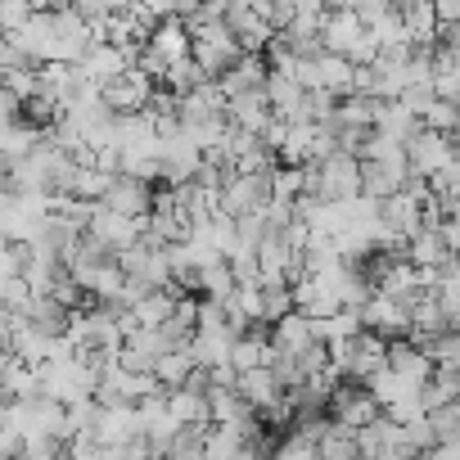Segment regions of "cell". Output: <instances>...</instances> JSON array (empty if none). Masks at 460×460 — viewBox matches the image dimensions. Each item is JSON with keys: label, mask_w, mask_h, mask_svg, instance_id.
Returning <instances> with one entry per match:
<instances>
[{"label": "cell", "mask_w": 460, "mask_h": 460, "mask_svg": "<svg viewBox=\"0 0 460 460\" xmlns=\"http://www.w3.org/2000/svg\"><path fill=\"white\" fill-rule=\"evenodd\" d=\"M361 194V158L357 154H330L307 167V199L316 203H348Z\"/></svg>", "instance_id": "obj_1"}, {"label": "cell", "mask_w": 460, "mask_h": 460, "mask_svg": "<svg viewBox=\"0 0 460 460\" xmlns=\"http://www.w3.org/2000/svg\"><path fill=\"white\" fill-rule=\"evenodd\" d=\"M271 199H276V190H271V172H235V176L226 181V190L217 194V217L244 221V217L267 212Z\"/></svg>", "instance_id": "obj_2"}, {"label": "cell", "mask_w": 460, "mask_h": 460, "mask_svg": "<svg viewBox=\"0 0 460 460\" xmlns=\"http://www.w3.org/2000/svg\"><path fill=\"white\" fill-rule=\"evenodd\" d=\"M86 235H91V240H100V244H104L113 258H122L127 249H136V244H140V235H145V221L122 217V212H113V208L95 203V212H91V221H86Z\"/></svg>", "instance_id": "obj_3"}, {"label": "cell", "mask_w": 460, "mask_h": 460, "mask_svg": "<svg viewBox=\"0 0 460 460\" xmlns=\"http://www.w3.org/2000/svg\"><path fill=\"white\" fill-rule=\"evenodd\" d=\"M154 91H158V82L131 64L122 77H113V82L100 86V100H104L109 113H145L149 100H154Z\"/></svg>", "instance_id": "obj_4"}, {"label": "cell", "mask_w": 460, "mask_h": 460, "mask_svg": "<svg viewBox=\"0 0 460 460\" xmlns=\"http://www.w3.org/2000/svg\"><path fill=\"white\" fill-rule=\"evenodd\" d=\"M325 411H330L334 424H343V429H352V433L366 429V424H375V420L384 415V406L375 402V393H370L366 384H348V379L334 388V397H330Z\"/></svg>", "instance_id": "obj_5"}, {"label": "cell", "mask_w": 460, "mask_h": 460, "mask_svg": "<svg viewBox=\"0 0 460 460\" xmlns=\"http://www.w3.org/2000/svg\"><path fill=\"white\" fill-rule=\"evenodd\" d=\"M357 312H361V325L375 330V334H384V339H406L411 334V307L402 298H388V294L370 289V298Z\"/></svg>", "instance_id": "obj_6"}, {"label": "cell", "mask_w": 460, "mask_h": 460, "mask_svg": "<svg viewBox=\"0 0 460 460\" xmlns=\"http://www.w3.org/2000/svg\"><path fill=\"white\" fill-rule=\"evenodd\" d=\"M402 253H406V262L411 267H420V271H429V267H447L451 262V244H447V235H442V221H424L415 235L402 244Z\"/></svg>", "instance_id": "obj_7"}, {"label": "cell", "mask_w": 460, "mask_h": 460, "mask_svg": "<svg viewBox=\"0 0 460 460\" xmlns=\"http://www.w3.org/2000/svg\"><path fill=\"white\" fill-rule=\"evenodd\" d=\"M388 370L402 384H411L415 393H424V384L433 375V361H429V352L415 339H388Z\"/></svg>", "instance_id": "obj_8"}, {"label": "cell", "mask_w": 460, "mask_h": 460, "mask_svg": "<svg viewBox=\"0 0 460 460\" xmlns=\"http://www.w3.org/2000/svg\"><path fill=\"white\" fill-rule=\"evenodd\" d=\"M199 163H203V145H194L185 131H176V136L163 140V185H185V181H194Z\"/></svg>", "instance_id": "obj_9"}, {"label": "cell", "mask_w": 460, "mask_h": 460, "mask_svg": "<svg viewBox=\"0 0 460 460\" xmlns=\"http://www.w3.org/2000/svg\"><path fill=\"white\" fill-rule=\"evenodd\" d=\"M316 343H321L316 321L303 316V312H289L285 321L271 325V352H276V357H303V352H312Z\"/></svg>", "instance_id": "obj_10"}, {"label": "cell", "mask_w": 460, "mask_h": 460, "mask_svg": "<svg viewBox=\"0 0 460 460\" xmlns=\"http://www.w3.org/2000/svg\"><path fill=\"white\" fill-rule=\"evenodd\" d=\"M406 163H411V172L415 176H438L447 163H451V136H442V131H420L411 145H406Z\"/></svg>", "instance_id": "obj_11"}, {"label": "cell", "mask_w": 460, "mask_h": 460, "mask_svg": "<svg viewBox=\"0 0 460 460\" xmlns=\"http://www.w3.org/2000/svg\"><path fill=\"white\" fill-rule=\"evenodd\" d=\"M104 208H113L122 217H136V221H149V212H154V185L149 181H136V176H113V185L104 194Z\"/></svg>", "instance_id": "obj_12"}, {"label": "cell", "mask_w": 460, "mask_h": 460, "mask_svg": "<svg viewBox=\"0 0 460 460\" xmlns=\"http://www.w3.org/2000/svg\"><path fill=\"white\" fill-rule=\"evenodd\" d=\"M131 64H136V55H131V50H122V46H109V41H91L77 68H82V73H86L95 86H104V82L122 77Z\"/></svg>", "instance_id": "obj_13"}, {"label": "cell", "mask_w": 460, "mask_h": 460, "mask_svg": "<svg viewBox=\"0 0 460 460\" xmlns=\"http://www.w3.org/2000/svg\"><path fill=\"white\" fill-rule=\"evenodd\" d=\"M235 388H240V397L253 406V415H271L289 393L280 388V379L271 375V366H258V370H244L240 379H235Z\"/></svg>", "instance_id": "obj_14"}, {"label": "cell", "mask_w": 460, "mask_h": 460, "mask_svg": "<svg viewBox=\"0 0 460 460\" xmlns=\"http://www.w3.org/2000/svg\"><path fill=\"white\" fill-rule=\"evenodd\" d=\"M226 118H230V127L262 136V131L271 127V118H276L271 104H267V86H262V91H244V95H235V100H226Z\"/></svg>", "instance_id": "obj_15"}, {"label": "cell", "mask_w": 460, "mask_h": 460, "mask_svg": "<svg viewBox=\"0 0 460 460\" xmlns=\"http://www.w3.org/2000/svg\"><path fill=\"white\" fill-rule=\"evenodd\" d=\"M95 442L100 447H118V442H131V438H140V415H136V406H100V415H95Z\"/></svg>", "instance_id": "obj_16"}, {"label": "cell", "mask_w": 460, "mask_h": 460, "mask_svg": "<svg viewBox=\"0 0 460 460\" xmlns=\"http://www.w3.org/2000/svg\"><path fill=\"white\" fill-rule=\"evenodd\" d=\"M73 307H64V303H55L50 294H37L32 303H28V312H23V321L32 325V330H41V334H50V339H64L68 330H73Z\"/></svg>", "instance_id": "obj_17"}, {"label": "cell", "mask_w": 460, "mask_h": 460, "mask_svg": "<svg viewBox=\"0 0 460 460\" xmlns=\"http://www.w3.org/2000/svg\"><path fill=\"white\" fill-rule=\"evenodd\" d=\"M366 37V23L352 14V10H330L325 14V23H321V41H325V50H334V55H352V46Z\"/></svg>", "instance_id": "obj_18"}, {"label": "cell", "mask_w": 460, "mask_h": 460, "mask_svg": "<svg viewBox=\"0 0 460 460\" xmlns=\"http://www.w3.org/2000/svg\"><path fill=\"white\" fill-rule=\"evenodd\" d=\"M258 366H271V339L262 334V325H249L235 343H230V370L244 375V370H258Z\"/></svg>", "instance_id": "obj_19"}, {"label": "cell", "mask_w": 460, "mask_h": 460, "mask_svg": "<svg viewBox=\"0 0 460 460\" xmlns=\"http://www.w3.org/2000/svg\"><path fill=\"white\" fill-rule=\"evenodd\" d=\"M167 411L181 429H208L212 424V406L194 388H167Z\"/></svg>", "instance_id": "obj_20"}, {"label": "cell", "mask_w": 460, "mask_h": 460, "mask_svg": "<svg viewBox=\"0 0 460 460\" xmlns=\"http://www.w3.org/2000/svg\"><path fill=\"white\" fill-rule=\"evenodd\" d=\"M316 77H321V91H330L334 100H343V95H352L357 64H352L348 55H334V50H325V55L316 59Z\"/></svg>", "instance_id": "obj_21"}, {"label": "cell", "mask_w": 460, "mask_h": 460, "mask_svg": "<svg viewBox=\"0 0 460 460\" xmlns=\"http://www.w3.org/2000/svg\"><path fill=\"white\" fill-rule=\"evenodd\" d=\"M230 343H235V339H226V334H208V330H194V334H190V357H194V366L217 370V366H230Z\"/></svg>", "instance_id": "obj_22"}, {"label": "cell", "mask_w": 460, "mask_h": 460, "mask_svg": "<svg viewBox=\"0 0 460 460\" xmlns=\"http://www.w3.org/2000/svg\"><path fill=\"white\" fill-rule=\"evenodd\" d=\"M172 307H176V289H149V294L131 307V316H136L140 330H158V325L172 316Z\"/></svg>", "instance_id": "obj_23"}, {"label": "cell", "mask_w": 460, "mask_h": 460, "mask_svg": "<svg viewBox=\"0 0 460 460\" xmlns=\"http://www.w3.org/2000/svg\"><path fill=\"white\" fill-rule=\"evenodd\" d=\"M109 185H113V172H104V167H77V176H73V199H86V203H104V194H109Z\"/></svg>", "instance_id": "obj_24"}, {"label": "cell", "mask_w": 460, "mask_h": 460, "mask_svg": "<svg viewBox=\"0 0 460 460\" xmlns=\"http://www.w3.org/2000/svg\"><path fill=\"white\" fill-rule=\"evenodd\" d=\"M190 370H194V357H190V348L163 352V357L154 361V379H158L163 388H181V384L190 379Z\"/></svg>", "instance_id": "obj_25"}, {"label": "cell", "mask_w": 460, "mask_h": 460, "mask_svg": "<svg viewBox=\"0 0 460 460\" xmlns=\"http://www.w3.org/2000/svg\"><path fill=\"white\" fill-rule=\"evenodd\" d=\"M316 451H321V460H361V451H357V433L343 429V424H330V433L316 442Z\"/></svg>", "instance_id": "obj_26"}, {"label": "cell", "mask_w": 460, "mask_h": 460, "mask_svg": "<svg viewBox=\"0 0 460 460\" xmlns=\"http://www.w3.org/2000/svg\"><path fill=\"white\" fill-rule=\"evenodd\" d=\"M208 429H181L176 442L163 451V460H208Z\"/></svg>", "instance_id": "obj_27"}, {"label": "cell", "mask_w": 460, "mask_h": 460, "mask_svg": "<svg viewBox=\"0 0 460 460\" xmlns=\"http://www.w3.org/2000/svg\"><path fill=\"white\" fill-rule=\"evenodd\" d=\"M294 312V289L289 285H262V325H276Z\"/></svg>", "instance_id": "obj_28"}, {"label": "cell", "mask_w": 460, "mask_h": 460, "mask_svg": "<svg viewBox=\"0 0 460 460\" xmlns=\"http://www.w3.org/2000/svg\"><path fill=\"white\" fill-rule=\"evenodd\" d=\"M424 127H429V131H442V136H451V131H460V109H456L451 100H438V104L424 113Z\"/></svg>", "instance_id": "obj_29"}, {"label": "cell", "mask_w": 460, "mask_h": 460, "mask_svg": "<svg viewBox=\"0 0 460 460\" xmlns=\"http://www.w3.org/2000/svg\"><path fill=\"white\" fill-rule=\"evenodd\" d=\"M32 14H37V10L28 5V0H0V32L14 37V32H19Z\"/></svg>", "instance_id": "obj_30"}, {"label": "cell", "mask_w": 460, "mask_h": 460, "mask_svg": "<svg viewBox=\"0 0 460 460\" xmlns=\"http://www.w3.org/2000/svg\"><path fill=\"white\" fill-rule=\"evenodd\" d=\"M271 460H321V451H316V442H307V438L289 433V438L271 451Z\"/></svg>", "instance_id": "obj_31"}, {"label": "cell", "mask_w": 460, "mask_h": 460, "mask_svg": "<svg viewBox=\"0 0 460 460\" xmlns=\"http://www.w3.org/2000/svg\"><path fill=\"white\" fill-rule=\"evenodd\" d=\"M393 10H397L393 0H357V10H352V14H357L366 28H375V23H379L384 14H393Z\"/></svg>", "instance_id": "obj_32"}, {"label": "cell", "mask_w": 460, "mask_h": 460, "mask_svg": "<svg viewBox=\"0 0 460 460\" xmlns=\"http://www.w3.org/2000/svg\"><path fill=\"white\" fill-rule=\"evenodd\" d=\"M420 460H460V442H438V447H429Z\"/></svg>", "instance_id": "obj_33"}, {"label": "cell", "mask_w": 460, "mask_h": 460, "mask_svg": "<svg viewBox=\"0 0 460 460\" xmlns=\"http://www.w3.org/2000/svg\"><path fill=\"white\" fill-rule=\"evenodd\" d=\"M438 23H460V0H433Z\"/></svg>", "instance_id": "obj_34"}, {"label": "cell", "mask_w": 460, "mask_h": 460, "mask_svg": "<svg viewBox=\"0 0 460 460\" xmlns=\"http://www.w3.org/2000/svg\"><path fill=\"white\" fill-rule=\"evenodd\" d=\"M325 10H357V0H325Z\"/></svg>", "instance_id": "obj_35"}, {"label": "cell", "mask_w": 460, "mask_h": 460, "mask_svg": "<svg viewBox=\"0 0 460 460\" xmlns=\"http://www.w3.org/2000/svg\"><path fill=\"white\" fill-rule=\"evenodd\" d=\"M149 460H163V456H149Z\"/></svg>", "instance_id": "obj_36"}, {"label": "cell", "mask_w": 460, "mask_h": 460, "mask_svg": "<svg viewBox=\"0 0 460 460\" xmlns=\"http://www.w3.org/2000/svg\"><path fill=\"white\" fill-rule=\"evenodd\" d=\"M456 334H460V330H456Z\"/></svg>", "instance_id": "obj_37"}]
</instances>
